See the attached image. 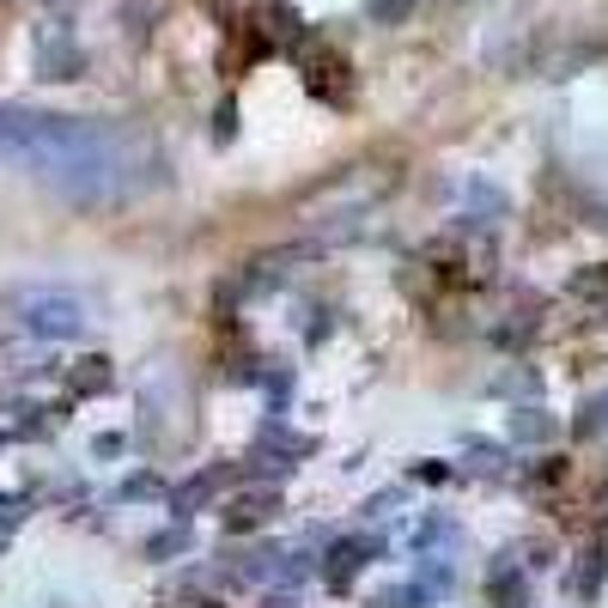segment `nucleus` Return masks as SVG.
I'll return each instance as SVG.
<instances>
[{"label":"nucleus","instance_id":"obj_1","mask_svg":"<svg viewBox=\"0 0 608 608\" xmlns=\"http://www.w3.org/2000/svg\"><path fill=\"white\" fill-rule=\"evenodd\" d=\"M0 165H19L37 183H56L80 201H122L152 183V159L128 134L24 103H0Z\"/></svg>","mask_w":608,"mask_h":608},{"label":"nucleus","instance_id":"obj_2","mask_svg":"<svg viewBox=\"0 0 608 608\" xmlns=\"http://www.w3.org/2000/svg\"><path fill=\"white\" fill-rule=\"evenodd\" d=\"M19 322L37 335V341H73L86 335V305L68 299V292H19Z\"/></svg>","mask_w":608,"mask_h":608},{"label":"nucleus","instance_id":"obj_3","mask_svg":"<svg viewBox=\"0 0 608 608\" xmlns=\"http://www.w3.org/2000/svg\"><path fill=\"white\" fill-rule=\"evenodd\" d=\"M487 585H494V602L499 608H524V597H529V590H524V566H511V560H499Z\"/></svg>","mask_w":608,"mask_h":608},{"label":"nucleus","instance_id":"obj_4","mask_svg":"<svg viewBox=\"0 0 608 608\" xmlns=\"http://www.w3.org/2000/svg\"><path fill=\"white\" fill-rule=\"evenodd\" d=\"M275 506H280V494H275V487H262V494L238 499V506H231V517H226V524H231V529H250V524H262V517H275Z\"/></svg>","mask_w":608,"mask_h":608},{"label":"nucleus","instance_id":"obj_5","mask_svg":"<svg viewBox=\"0 0 608 608\" xmlns=\"http://www.w3.org/2000/svg\"><path fill=\"white\" fill-rule=\"evenodd\" d=\"M359 566H366V541H335V548H329V566H322V572H329V585H347Z\"/></svg>","mask_w":608,"mask_h":608},{"label":"nucleus","instance_id":"obj_6","mask_svg":"<svg viewBox=\"0 0 608 608\" xmlns=\"http://www.w3.org/2000/svg\"><path fill=\"white\" fill-rule=\"evenodd\" d=\"M43 68H49V80H73L80 73V49H68L61 37H43Z\"/></svg>","mask_w":608,"mask_h":608},{"label":"nucleus","instance_id":"obj_7","mask_svg":"<svg viewBox=\"0 0 608 608\" xmlns=\"http://www.w3.org/2000/svg\"><path fill=\"white\" fill-rule=\"evenodd\" d=\"M73 390H80V396L110 390V366H103V359H80V371H73Z\"/></svg>","mask_w":608,"mask_h":608},{"label":"nucleus","instance_id":"obj_8","mask_svg":"<svg viewBox=\"0 0 608 608\" xmlns=\"http://www.w3.org/2000/svg\"><path fill=\"white\" fill-rule=\"evenodd\" d=\"M426 597H432L426 585H396V590H383V597H378V608H420Z\"/></svg>","mask_w":608,"mask_h":608},{"label":"nucleus","instance_id":"obj_9","mask_svg":"<svg viewBox=\"0 0 608 608\" xmlns=\"http://www.w3.org/2000/svg\"><path fill=\"white\" fill-rule=\"evenodd\" d=\"M578 299H608V268H585V275L572 280Z\"/></svg>","mask_w":608,"mask_h":608},{"label":"nucleus","instance_id":"obj_10","mask_svg":"<svg viewBox=\"0 0 608 608\" xmlns=\"http://www.w3.org/2000/svg\"><path fill=\"white\" fill-rule=\"evenodd\" d=\"M548 432V420H541V413H524V420H517V438H541Z\"/></svg>","mask_w":608,"mask_h":608},{"label":"nucleus","instance_id":"obj_11","mask_svg":"<svg viewBox=\"0 0 608 608\" xmlns=\"http://www.w3.org/2000/svg\"><path fill=\"white\" fill-rule=\"evenodd\" d=\"M585 426H608V390L597 396V402H590V413H585Z\"/></svg>","mask_w":608,"mask_h":608},{"label":"nucleus","instance_id":"obj_12","mask_svg":"<svg viewBox=\"0 0 608 608\" xmlns=\"http://www.w3.org/2000/svg\"><path fill=\"white\" fill-rule=\"evenodd\" d=\"M268 608H299V597H275V602H268Z\"/></svg>","mask_w":608,"mask_h":608}]
</instances>
